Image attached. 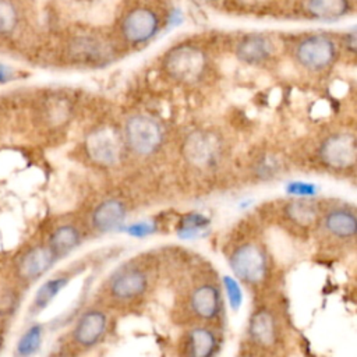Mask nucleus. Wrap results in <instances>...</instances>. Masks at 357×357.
I'll return each instance as SVG.
<instances>
[{
  "label": "nucleus",
  "mask_w": 357,
  "mask_h": 357,
  "mask_svg": "<svg viewBox=\"0 0 357 357\" xmlns=\"http://www.w3.org/2000/svg\"><path fill=\"white\" fill-rule=\"evenodd\" d=\"M229 265L233 276L248 286H259L269 276L268 254L254 241L236 245L229 254Z\"/></svg>",
  "instance_id": "obj_1"
},
{
  "label": "nucleus",
  "mask_w": 357,
  "mask_h": 357,
  "mask_svg": "<svg viewBox=\"0 0 357 357\" xmlns=\"http://www.w3.org/2000/svg\"><path fill=\"white\" fill-rule=\"evenodd\" d=\"M163 66L173 79L183 84H194L205 73L206 54L198 46L180 45L166 53Z\"/></svg>",
  "instance_id": "obj_2"
},
{
  "label": "nucleus",
  "mask_w": 357,
  "mask_h": 357,
  "mask_svg": "<svg viewBox=\"0 0 357 357\" xmlns=\"http://www.w3.org/2000/svg\"><path fill=\"white\" fill-rule=\"evenodd\" d=\"M123 139L134 153L148 156L160 148L163 142V128L159 121L151 116L134 114L124 124Z\"/></svg>",
  "instance_id": "obj_3"
},
{
  "label": "nucleus",
  "mask_w": 357,
  "mask_h": 357,
  "mask_svg": "<svg viewBox=\"0 0 357 357\" xmlns=\"http://www.w3.org/2000/svg\"><path fill=\"white\" fill-rule=\"evenodd\" d=\"M149 287V276L141 266L127 265L117 269L107 280V293L114 301H135Z\"/></svg>",
  "instance_id": "obj_4"
},
{
  "label": "nucleus",
  "mask_w": 357,
  "mask_h": 357,
  "mask_svg": "<svg viewBox=\"0 0 357 357\" xmlns=\"http://www.w3.org/2000/svg\"><path fill=\"white\" fill-rule=\"evenodd\" d=\"M85 149L92 162L100 166H113L121 159L123 137L113 127H99L88 134Z\"/></svg>",
  "instance_id": "obj_5"
},
{
  "label": "nucleus",
  "mask_w": 357,
  "mask_h": 357,
  "mask_svg": "<svg viewBox=\"0 0 357 357\" xmlns=\"http://www.w3.org/2000/svg\"><path fill=\"white\" fill-rule=\"evenodd\" d=\"M336 57L335 42L321 33L304 38L296 47L297 61L310 71L326 70Z\"/></svg>",
  "instance_id": "obj_6"
},
{
  "label": "nucleus",
  "mask_w": 357,
  "mask_h": 357,
  "mask_svg": "<svg viewBox=\"0 0 357 357\" xmlns=\"http://www.w3.org/2000/svg\"><path fill=\"white\" fill-rule=\"evenodd\" d=\"M220 151L222 146L219 138L215 134L202 130L192 131L185 138L183 146V153L187 162L199 169L215 165L219 160Z\"/></svg>",
  "instance_id": "obj_7"
},
{
  "label": "nucleus",
  "mask_w": 357,
  "mask_h": 357,
  "mask_svg": "<svg viewBox=\"0 0 357 357\" xmlns=\"http://www.w3.org/2000/svg\"><path fill=\"white\" fill-rule=\"evenodd\" d=\"M321 160L331 169L346 170L356 163L357 146L354 135L336 132L329 135L319 146Z\"/></svg>",
  "instance_id": "obj_8"
},
{
  "label": "nucleus",
  "mask_w": 357,
  "mask_h": 357,
  "mask_svg": "<svg viewBox=\"0 0 357 357\" xmlns=\"http://www.w3.org/2000/svg\"><path fill=\"white\" fill-rule=\"evenodd\" d=\"M250 342L261 350H273L280 343V324L275 312L266 307L255 310L247 326Z\"/></svg>",
  "instance_id": "obj_9"
},
{
  "label": "nucleus",
  "mask_w": 357,
  "mask_h": 357,
  "mask_svg": "<svg viewBox=\"0 0 357 357\" xmlns=\"http://www.w3.org/2000/svg\"><path fill=\"white\" fill-rule=\"evenodd\" d=\"M109 328L107 314L99 308H88L77 319L71 337L81 349L95 347L106 336Z\"/></svg>",
  "instance_id": "obj_10"
},
{
  "label": "nucleus",
  "mask_w": 357,
  "mask_h": 357,
  "mask_svg": "<svg viewBox=\"0 0 357 357\" xmlns=\"http://www.w3.org/2000/svg\"><path fill=\"white\" fill-rule=\"evenodd\" d=\"M188 307L199 321L211 322L219 318L223 310V297L219 286L212 282L195 284L188 294Z\"/></svg>",
  "instance_id": "obj_11"
},
{
  "label": "nucleus",
  "mask_w": 357,
  "mask_h": 357,
  "mask_svg": "<svg viewBox=\"0 0 357 357\" xmlns=\"http://www.w3.org/2000/svg\"><path fill=\"white\" fill-rule=\"evenodd\" d=\"M159 29L158 15L146 7L131 10L121 22V33L127 42L141 45L151 40Z\"/></svg>",
  "instance_id": "obj_12"
},
{
  "label": "nucleus",
  "mask_w": 357,
  "mask_h": 357,
  "mask_svg": "<svg viewBox=\"0 0 357 357\" xmlns=\"http://www.w3.org/2000/svg\"><path fill=\"white\" fill-rule=\"evenodd\" d=\"M57 257L49 245H33L26 250L17 262V273L25 282L42 278L56 262Z\"/></svg>",
  "instance_id": "obj_13"
},
{
  "label": "nucleus",
  "mask_w": 357,
  "mask_h": 357,
  "mask_svg": "<svg viewBox=\"0 0 357 357\" xmlns=\"http://www.w3.org/2000/svg\"><path fill=\"white\" fill-rule=\"evenodd\" d=\"M126 205L116 198H107L99 202L91 215L92 227L99 233L120 231L126 225Z\"/></svg>",
  "instance_id": "obj_14"
},
{
  "label": "nucleus",
  "mask_w": 357,
  "mask_h": 357,
  "mask_svg": "<svg viewBox=\"0 0 357 357\" xmlns=\"http://www.w3.org/2000/svg\"><path fill=\"white\" fill-rule=\"evenodd\" d=\"M185 357H213L219 349V337L206 325L192 326L185 336Z\"/></svg>",
  "instance_id": "obj_15"
},
{
  "label": "nucleus",
  "mask_w": 357,
  "mask_h": 357,
  "mask_svg": "<svg viewBox=\"0 0 357 357\" xmlns=\"http://www.w3.org/2000/svg\"><path fill=\"white\" fill-rule=\"evenodd\" d=\"M324 229L336 240H351L357 233L356 213L346 208H333L324 216Z\"/></svg>",
  "instance_id": "obj_16"
},
{
  "label": "nucleus",
  "mask_w": 357,
  "mask_h": 357,
  "mask_svg": "<svg viewBox=\"0 0 357 357\" xmlns=\"http://www.w3.org/2000/svg\"><path fill=\"white\" fill-rule=\"evenodd\" d=\"M271 40L259 33L247 35L236 45V56L240 61L257 66L266 61L272 54Z\"/></svg>",
  "instance_id": "obj_17"
},
{
  "label": "nucleus",
  "mask_w": 357,
  "mask_h": 357,
  "mask_svg": "<svg viewBox=\"0 0 357 357\" xmlns=\"http://www.w3.org/2000/svg\"><path fill=\"white\" fill-rule=\"evenodd\" d=\"M82 241L81 231L74 225H61L56 227L49 237V247L57 258L70 254Z\"/></svg>",
  "instance_id": "obj_18"
},
{
  "label": "nucleus",
  "mask_w": 357,
  "mask_h": 357,
  "mask_svg": "<svg viewBox=\"0 0 357 357\" xmlns=\"http://www.w3.org/2000/svg\"><path fill=\"white\" fill-rule=\"evenodd\" d=\"M307 11L315 20L332 22L342 20L350 11L349 0H307Z\"/></svg>",
  "instance_id": "obj_19"
},
{
  "label": "nucleus",
  "mask_w": 357,
  "mask_h": 357,
  "mask_svg": "<svg viewBox=\"0 0 357 357\" xmlns=\"http://www.w3.org/2000/svg\"><path fill=\"white\" fill-rule=\"evenodd\" d=\"M211 219L201 212H190L181 216L177 223L176 233L181 240H195L208 231Z\"/></svg>",
  "instance_id": "obj_20"
},
{
  "label": "nucleus",
  "mask_w": 357,
  "mask_h": 357,
  "mask_svg": "<svg viewBox=\"0 0 357 357\" xmlns=\"http://www.w3.org/2000/svg\"><path fill=\"white\" fill-rule=\"evenodd\" d=\"M70 276L68 275H57L46 282H43L33 296V308L36 311L45 310L68 284Z\"/></svg>",
  "instance_id": "obj_21"
},
{
  "label": "nucleus",
  "mask_w": 357,
  "mask_h": 357,
  "mask_svg": "<svg viewBox=\"0 0 357 357\" xmlns=\"http://www.w3.org/2000/svg\"><path fill=\"white\" fill-rule=\"evenodd\" d=\"M42 342H43V326L40 324H32L20 336L15 344V354L18 357H32L39 351Z\"/></svg>",
  "instance_id": "obj_22"
},
{
  "label": "nucleus",
  "mask_w": 357,
  "mask_h": 357,
  "mask_svg": "<svg viewBox=\"0 0 357 357\" xmlns=\"http://www.w3.org/2000/svg\"><path fill=\"white\" fill-rule=\"evenodd\" d=\"M287 218L298 226H308L317 219V208L307 199H294L286 206Z\"/></svg>",
  "instance_id": "obj_23"
},
{
  "label": "nucleus",
  "mask_w": 357,
  "mask_h": 357,
  "mask_svg": "<svg viewBox=\"0 0 357 357\" xmlns=\"http://www.w3.org/2000/svg\"><path fill=\"white\" fill-rule=\"evenodd\" d=\"M222 283H223L225 294L227 297V303H229L230 308L234 312L238 311L244 301V293H243V287H241L240 282L231 275H225L222 278Z\"/></svg>",
  "instance_id": "obj_24"
},
{
  "label": "nucleus",
  "mask_w": 357,
  "mask_h": 357,
  "mask_svg": "<svg viewBox=\"0 0 357 357\" xmlns=\"http://www.w3.org/2000/svg\"><path fill=\"white\" fill-rule=\"evenodd\" d=\"M18 21V14L13 3L8 0H0V35L10 33Z\"/></svg>",
  "instance_id": "obj_25"
},
{
  "label": "nucleus",
  "mask_w": 357,
  "mask_h": 357,
  "mask_svg": "<svg viewBox=\"0 0 357 357\" xmlns=\"http://www.w3.org/2000/svg\"><path fill=\"white\" fill-rule=\"evenodd\" d=\"M286 192L291 197H296L297 199H307L317 195L318 187L315 183L294 180L286 184Z\"/></svg>",
  "instance_id": "obj_26"
},
{
  "label": "nucleus",
  "mask_w": 357,
  "mask_h": 357,
  "mask_svg": "<svg viewBox=\"0 0 357 357\" xmlns=\"http://www.w3.org/2000/svg\"><path fill=\"white\" fill-rule=\"evenodd\" d=\"M158 230V225L152 220H138L134 223L124 225L120 231H124L126 234L135 237V238H144L151 234H153Z\"/></svg>",
  "instance_id": "obj_27"
},
{
  "label": "nucleus",
  "mask_w": 357,
  "mask_h": 357,
  "mask_svg": "<svg viewBox=\"0 0 357 357\" xmlns=\"http://www.w3.org/2000/svg\"><path fill=\"white\" fill-rule=\"evenodd\" d=\"M278 170H279L278 160L272 159L271 156H266V158H264L262 160H259L258 167H257L258 176H261V177H264V178H271V177H273Z\"/></svg>",
  "instance_id": "obj_28"
},
{
  "label": "nucleus",
  "mask_w": 357,
  "mask_h": 357,
  "mask_svg": "<svg viewBox=\"0 0 357 357\" xmlns=\"http://www.w3.org/2000/svg\"><path fill=\"white\" fill-rule=\"evenodd\" d=\"M14 78V71L11 67L0 63V84H6Z\"/></svg>",
  "instance_id": "obj_29"
},
{
  "label": "nucleus",
  "mask_w": 357,
  "mask_h": 357,
  "mask_svg": "<svg viewBox=\"0 0 357 357\" xmlns=\"http://www.w3.org/2000/svg\"><path fill=\"white\" fill-rule=\"evenodd\" d=\"M346 42H349V49H350V52H354V49H356V31L353 29V31H350L347 35H346Z\"/></svg>",
  "instance_id": "obj_30"
},
{
  "label": "nucleus",
  "mask_w": 357,
  "mask_h": 357,
  "mask_svg": "<svg viewBox=\"0 0 357 357\" xmlns=\"http://www.w3.org/2000/svg\"><path fill=\"white\" fill-rule=\"evenodd\" d=\"M1 343H3V339H1V335H0V349H1Z\"/></svg>",
  "instance_id": "obj_31"
},
{
  "label": "nucleus",
  "mask_w": 357,
  "mask_h": 357,
  "mask_svg": "<svg viewBox=\"0 0 357 357\" xmlns=\"http://www.w3.org/2000/svg\"><path fill=\"white\" fill-rule=\"evenodd\" d=\"M208 1H216V0H208Z\"/></svg>",
  "instance_id": "obj_32"
}]
</instances>
